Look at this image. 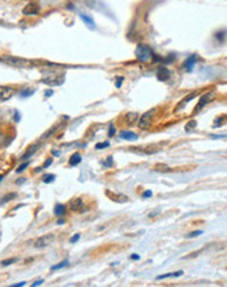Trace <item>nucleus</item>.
<instances>
[{"instance_id": "a211bd4d", "label": "nucleus", "mask_w": 227, "mask_h": 287, "mask_svg": "<svg viewBox=\"0 0 227 287\" xmlns=\"http://www.w3.org/2000/svg\"><path fill=\"white\" fill-rule=\"evenodd\" d=\"M154 171H157V172H162V174H165V172H171L172 171V168L168 167L167 165H163V163H158V165H155L153 167Z\"/></svg>"}, {"instance_id": "37998d69", "label": "nucleus", "mask_w": 227, "mask_h": 287, "mask_svg": "<svg viewBox=\"0 0 227 287\" xmlns=\"http://www.w3.org/2000/svg\"><path fill=\"white\" fill-rule=\"evenodd\" d=\"M26 282H20V283H16V284H12V287H21V286H25Z\"/></svg>"}, {"instance_id": "9d476101", "label": "nucleus", "mask_w": 227, "mask_h": 287, "mask_svg": "<svg viewBox=\"0 0 227 287\" xmlns=\"http://www.w3.org/2000/svg\"><path fill=\"white\" fill-rule=\"evenodd\" d=\"M157 78H158L159 81H167V80L170 78V71H168L166 67H161V68L158 69V72H157Z\"/></svg>"}, {"instance_id": "20e7f679", "label": "nucleus", "mask_w": 227, "mask_h": 287, "mask_svg": "<svg viewBox=\"0 0 227 287\" xmlns=\"http://www.w3.org/2000/svg\"><path fill=\"white\" fill-rule=\"evenodd\" d=\"M131 151L136 154H141V155H151V154H155L161 150V146L159 145H148V146H137V148H131Z\"/></svg>"}, {"instance_id": "aec40b11", "label": "nucleus", "mask_w": 227, "mask_h": 287, "mask_svg": "<svg viewBox=\"0 0 227 287\" xmlns=\"http://www.w3.org/2000/svg\"><path fill=\"white\" fill-rule=\"evenodd\" d=\"M54 213H55V215H57V217L64 215V214H66V206H64V205H61V204H56V205H55Z\"/></svg>"}, {"instance_id": "49530a36", "label": "nucleus", "mask_w": 227, "mask_h": 287, "mask_svg": "<svg viewBox=\"0 0 227 287\" xmlns=\"http://www.w3.org/2000/svg\"><path fill=\"white\" fill-rule=\"evenodd\" d=\"M131 259H132V260H140V256H138V255H134V253H133V255H131Z\"/></svg>"}, {"instance_id": "f257e3e1", "label": "nucleus", "mask_w": 227, "mask_h": 287, "mask_svg": "<svg viewBox=\"0 0 227 287\" xmlns=\"http://www.w3.org/2000/svg\"><path fill=\"white\" fill-rule=\"evenodd\" d=\"M0 60L3 63H5V64H8V66H13V67H17V68H30L33 66L30 60L24 59V57H18V56H3Z\"/></svg>"}, {"instance_id": "473e14b6", "label": "nucleus", "mask_w": 227, "mask_h": 287, "mask_svg": "<svg viewBox=\"0 0 227 287\" xmlns=\"http://www.w3.org/2000/svg\"><path fill=\"white\" fill-rule=\"evenodd\" d=\"M223 122H224V118H221V119H217L216 122H214V125H213V127H214V128H217V127H221V125H222V123H223Z\"/></svg>"}, {"instance_id": "8fccbe9b", "label": "nucleus", "mask_w": 227, "mask_h": 287, "mask_svg": "<svg viewBox=\"0 0 227 287\" xmlns=\"http://www.w3.org/2000/svg\"><path fill=\"white\" fill-rule=\"evenodd\" d=\"M52 154H54V155H59V151H56V150H55V151H52Z\"/></svg>"}, {"instance_id": "a878e982", "label": "nucleus", "mask_w": 227, "mask_h": 287, "mask_svg": "<svg viewBox=\"0 0 227 287\" xmlns=\"http://www.w3.org/2000/svg\"><path fill=\"white\" fill-rule=\"evenodd\" d=\"M68 264H69V262L66 260V261L60 262V264H57V265H54V266H51V271H55V270H57V269H63V267L68 266Z\"/></svg>"}, {"instance_id": "dca6fc26", "label": "nucleus", "mask_w": 227, "mask_h": 287, "mask_svg": "<svg viewBox=\"0 0 227 287\" xmlns=\"http://www.w3.org/2000/svg\"><path fill=\"white\" fill-rule=\"evenodd\" d=\"M80 17H81V20L84 21V24H85V25L88 26L89 29H95V24H94L93 18H91V17H89L88 14L80 13Z\"/></svg>"}, {"instance_id": "f8f14e48", "label": "nucleus", "mask_w": 227, "mask_h": 287, "mask_svg": "<svg viewBox=\"0 0 227 287\" xmlns=\"http://www.w3.org/2000/svg\"><path fill=\"white\" fill-rule=\"evenodd\" d=\"M137 120H138V114H136V112H128V114L124 116L125 124L129 125V127H132Z\"/></svg>"}, {"instance_id": "ea45409f", "label": "nucleus", "mask_w": 227, "mask_h": 287, "mask_svg": "<svg viewBox=\"0 0 227 287\" xmlns=\"http://www.w3.org/2000/svg\"><path fill=\"white\" fill-rule=\"evenodd\" d=\"M42 283H43V279H38V281H35L34 283L31 284V286H33V287H35V286H39V284H42Z\"/></svg>"}, {"instance_id": "09e8293b", "label": "nucleus", "mask_w": 227, "mask_h": 287, "mask_svg": "<svg viewBox=\"0 0 227 287\" xmlns=\"http://www.w3.org/2000/svg\"><path fill=\"white\" fill-rule=\"evenodd\" d=\"M111 162H112V158H111V157H108V159H107V162H106V163H105V165H108V166H110V165H111Z\"/></svg>"}, {"instance_id": "de8ad7c7", "label": "nucleus", "mask_w": 227, "mask_h": 287, "mask_svg": "<svg viewBox=\"0 0 227 287\" xmlns=\"http://www.w3.org/2000/svg\"><path fill=\"white\" fill-rule=\"evenodd\" d=\"M25 180H26L25 178H22V179H18L16 183H17V184H22V183H25Z\"/></svg>"}, {"instance_id": "7ed1b4c3", "label": "nucleus", "mask_w": 227, "mask_h": 287, "mask_svg": "<svg viewBox=\"0 0 227 287\" xmlns=\"http://www.w3.org/2000/svg\"><path fill=\"white\" fill-rule=\"evenodd\" d=\"M154 116H155V110H154V108L149 110L148 112H145L138 120V128L142 129V131H144V129H149Z\"/></svg>"}, {"instance_id": "c756f323", "label": "nucleus", "mask_w": 227, "mask_h": 287, "mask_svg": "<svg viewBox=\"0 0 227 287\" xmlns=\"http://www.w3.org/2000/svg\"><path fill=\"white\" fill-rule=\"evenodd\" d=\"M202 251H197V252H193V253H191V255H188V256H185L184 257V260H189V259H195V257H197L201 253Z\"/></svg>"}, {"instance_id": "72a5a7b5", "label": "nucleus", "mask_w": 227, "mask_h": 287, "mask_svg": "<svg viewBox=\"0 0 227 287\" xmlns=\"http://www.w3.org/2000/svg\"><path fill=\"white\" fill-rule=\"evenodd\" d=\"M113 134H115V127L110 125L108 127V137H113Z\"/></svg>"}, {"instance_id": "1a4fd4ad", "label": "nucleus", "mask_w": 227, "mask_h": 287, "mask_svg": "<svg viewBox=\"0 0 227 287\" xmlns=\"http://www.w3.org/2000/svg\"><path fill=\"white\" fill-rule=\"evenodd\" d=\"M22 13L25 14V16H34V14H38L39 13V7L35 3H29L28 5L22 9Z\"/></svg>"}, {"instance_id": "58836bf2", "label": "nucleus", "mask_w": 227, "mask_h": 287, "mask_svg": "<svg viewBox=\"0 0 227 287\" xmlns=\"http://www.w3.org/2000/svg\"><path fill=\"white\" fill-rule=\"evenodd\" d=\"M78 239H80V234H76V235H73V236H72L69 242H71V243H76L77 240H78Z\"/></svg>"}, {"instance_id": "f3484780", "label": "nucleus", "mask_w": 227, "mask_h": 287, "mask_svg": "<svg viewBox=\"0 0 227 287\" xmlns=\"http://www.w3.org/2000/svg\"><path fill=\"white\" fill-rule=\"evenodd\" d=\"M196 95H197V93H196V91H195V93H192V94H191V95H188V97H185V98H184V99H183V101H180V102H179V106H178V107L175 108V111H180V110H182V108H183V107H184V106H185V103L191 102V101H192L193 98L196 97Z\"/></svg>"}, {"instance_id": "393cba45", "label": "nucleus", "mask_w": 227, "mask_h": 287, "mask_svg": "<svg viewBox=\"0 0 227 287\" xmlns=\"http://www.w3.org/2000/svg\"><path fill=\"white\" fill-rule=\"evenodd\" d=\"M34 89H24L20 93V95L22 98H28V97H30V95H33V93H34Z\"/></svg>"}, {"instance_id": "c9c22d12", "label": "nucleus", "mask_w": 227, "mask_h": 287, "mask_svg": "<svg viewBox=\"0 0 227 287\" xmlns=\"http://www.w3.org/2000/svg\"><path fill=\"white\" fill-rule=\"evenodd\" d=\"M50 165H52V158H47V159H46V162L43 163L42 168H47Z\"/></svg>"}, {"instance_id": "3c124183", "label": "nucleus", "mask_w": 227, "mask_h": 287, "mask_svg": "<svg viewBox=\"0 0 227 287\" xmlns=\"http://www.w3.org/2000/svg\"><path fill=\"white\" fill-rule=\"evenodd\" d=\"M1 180H3V176H0V182H1Z\"/></svg>"}, {"instance_id": "6e6552de", "label": "nucleus", "mask_w": 227, "mask_h": 287, "mask_svg": "<svg viewBox=\"0 0 227 287\" xmlns=\"http://www.w3.org/2000/svg\"><path fill=\"white\" fill-rule=\"evenodd\" d=\"M106 196L108 197L110 200H112L113 202H119V204H123V202H128L129 199H128L125 194H120V193H115V192H111V190H106Z\"/></svg>"}, {"instance_id": "4be33fe9", "label": "nucleus", "mask_w": 227, "mask_h": 287, "mask_svg": "<svg viewBox=\"0 0 227 287\" xmlns=\"http://www.w3.org/2000/svg\"><path fill=\"white\" fill-rule=\"evenodd\" d=\"M80 162H81V155H80L78 153L73 154V155L71 157V159H69V165L71 166H77Z\"/></svg>"}, {"instance_id": "0eeeda50", "label": "nucleus", "mask_w": 227, "mask_h": 287, "mask_svg": "<svg viewBox=\"0 0 227 287\" xmlns=\"http://www.w3.org/2000/svg\"><path fill=\"white\" fill-rule=\"evenodd\" d=\"M54 234H47V235H43V236H41L39 239H37L35 240V243H34V247L35 248H45V247H47L50 243L54 240Z\"/></svg>"}, {"instance_id": "e433bc0d", "label": "nucleus", "mask_w": 227, "mask_h": 287, "mask_svg": "<svg viewBox=\"0 0 227 287\" xmlns=\"http://www.w3.org/2000/svg\"><path fill=\"white\" fill-rule=\"evenodd\" d=\"M123 81H124V77H116V88L119 89L120 86H122Z\"/></svg>"}, {"instance_id": "4468645a", "label": "nucleus", "mask_w": 227, "mask_h": 287, "mask_svg": "<svg viewBox=\"0 0 227 287\" xmlns=\"http://www.w3.org/2000/svg\"><path fill=\"white\" fill-rule=\"evenodd\" d=\"M119 137L123 140H127V141H136V140L138 138V136H137L136 133L129 132V131H122L119 133Z\"/></svg>"}, {"instance_id": "7c9ffc66", "label": "nucleus", "mask_w": 227, "mask_h": 287, "mask_svg": "<svg viewBox=\"0 0 227 287\" xmlns=\"http://www.w3.org/2000/svg\"><path fill=\"white\" fill-rule=\"evenodd\" d=\"M13 262H16V259L4 260V261H1V266H7V265H11V264H13Z\"/></svg>"}, {"instance_id": "6ab92c4d", "label": "nucleus", "mask_w": 227, "mask_h": 287, "mask_svg": "<svg viewBox=\"0 0 227 287\" xmlns=\"http://www.w3.org/2000/svg\"><path fill=\"white\" fill-rule=\"evenodd\" d=\"M38 148H39L38 145H33L31 148H29V149H28V151H26V153L24 154L22 157H21V159H22V161H25V159H29L30 157H33V154H34L35 151L38 150Z\"/></svg>"}, {"instance_id": "2eb2a0df", "label": "nucleus", "mask_w": 227, "mask_h": 287, "mask_svg": "<svg viewBox=\"0 0 227 287\" xmlns=\"http://www.w3.org/2000/svg\"><path fill=\"white\" fill-rule=\"evenodd\" d=\"M69 208H71V210H73V211H78L80 209L82 208V199H80V197L73 199L71 202H69Z\"/></svg>"}, {"instance_id": "423d86ee", "label": "nucleus", "mask_w": 227, "mask_h": 287, "mask_svg": "<svg viewBox=\"0 0 227 287\" xmlns=\"http://www.w3.org/2000/svg\"><path fill=\"white\" fill-rule=\"evenodd\" d=\"M214 98V93L213 91H210V93H206V94H204L201 98H200V101H199V103H197V106L195 107V112H199V111H201L202 108L205 107V106L207 105V103L210 102V101L213 99Z\"/></svg>"}, {"instance_id": "f704fd0d", "label": "nucleus", "mask_w": 227, "mask_h": 287, "mask_svg": "<svg viewBox=\"0 0 227 287\" xmlns=\"http://www.w3.org/2000/svg\"><path fill=\"white\" fill-rule=\"evenodd\" d=\"M29 165H30V162H25V163H22V165H21L20 167L17 168V172H21V171H24V170H25L26 167H28Z\"/></svg>"}, {"instance_id": "5701e85b", "label": "nucleus", "mask_w": 227, "mask_h": 287, "mask_svg": "<svg viewBox=\"0 0 227 287\" xmlns=\"http://www.w3.org/2000/svg\"><path fill=\"white\" fill-rule=\"evenodd\" d=\"M55 180V175L54 174H46V175H43L42 178V182L46 183V184H48V183H52Z\"/></svg>"}, {"instance_id": "cd10ccee", "label": "nucleus", "mask_w": 227, "mask_h": 287, "mask_svg": "<svg viewBox=\"0 0 227 287\" xmlns=\"http://www.w3.org/2000/svg\"><path fill=\"white\" fill-rule=\"evenodd\" d=\"M16 196H17V193H9V194H7V196L4 197L3 200H1V204H5V202L9 201V200H13Z\"/></svg>"}, {"instance_id": "4c0bfd02", "label": "nucleus", "mask_w": 227, "mask_h": 287, "mask_svg": "<svg viewBox=\"0 0 227 287\" xmlns=\"http://www.w3.org/2000/svg\"><path fill=\"white\" fill-rule=\"evenodd\" d=\"M153 196V192L151 190H146V192H144V194H142V197L144 199H149V197Z\"/></svg>"}, {"instance_id": "c85d7f7f", "label": "nucleus", "mask_w": 227, "mask_h": 287, "mask_svg": "<svg viewBox=\"0 0 227 287\" xmlns=\"http://www.w3.org/2000/svg\"><path fill=\"white\" fill-rule=\"evenodd\" d=\"M204 234V231L202 230H199V231H192V232H189L188 234V238H195V236H200V235H202Z\"/></svg>"}, {"instance_id": "9b49d317", "label": "nucleus", "mask_w": 227, "mask_h": 287, "mask_svg": "<svg viewBox=\"0 0 227 287\" xmlns=\"http://www.w3.org/2000/svg\"><path fill=\"white\" fill-rule=\"evenodd\" d=\"M13 93L14 90L12 88H3L0 90V101H8L13 97Z\"/></svg>"}, {"instance_id": "bb28decb", "label": "nucleus", "mask_w": 227, "mask_h": 287, "mask_svg": "<svg viewBox=\"0 0 227 287\" xmlns=\"http://www.w3.org/2000/svg\"><path fill=\"white\" fill-rule=\"evenodd\" d=\"M107 146H110V142H108V141H105V142H98V144L95 145V149H97V150H99V149L107 148Z\"/></svg>"}, {"instance_id": "39448f33", "label": "nucleus", "mask_w": 227, "mask_h": 287, "mask_svg": "<svg viewBox=\"0 0 227 287\" xmlns=\"http://www.w3.org/2000/svg\"><path fill=\"white\" fill-rule=\"evenodd\" d=\"M64 81H66L64 76H50V77H43L41 80V82L47 86H59V85H63Z\"/></svg>"}, {"instance_id": "a18cd8bd", "label": "nucleus", "mask_w": 227, "mask_h": 287, "mask_svg": "<svg viewBox=\"0 0 227 287\" xmlns=\"http://www.w3.org/2000/svg\"><path fill=\"white\" fill-rule=\"evenodd\" d=\"M45 94H46V97L48 98V97H51L52 94H54V91H52V90H46V93H45Z\"/></svg>"}, {"instance_id": "a19ab883", "label": "nucleus", "mask_w": 227, "mask_h": 287, "mask_svg": "<svg viewBox=\"0 0 227 287\" xmlns=\"http://www.w3.org/2000/svg\"><path fill=\"white\" fill-rule=\"evenodd\" d=\"M14 122H20V114H18V111H16L14 112Z\"/></svg>"}, {"instance_id": "c03bdc74", "label": "nucleus", "mask_w": 227, "mask_h": 287, "mask_svg": "<svg viewBox=\"0 0 227 287\" xmlns=\"http://www.w3.org/2000/svg\"><path fill=\"white\" fill-rule=\"evenodd\" d=\"M159 214V211H151L150 214H149V218H153V217H157Z\"/></svg>"}, {"instance_id": "412c9836", "label": "nucleus", "mask_w": 227, "mask_h": 287, "mask_svg": "<svg viewBox=\"0 0 227 287\" xmlns=\"http://www.w3.org/2000/svg\"><path fill=\"white\" fill-rule=\"evenodd\" d=\"M183 276V270H179V271H175V273H167V274H163V276H158L157 279L161 281V279H165V278H170V277H180Z\"/></svg>"}, {"instance_id": "ddd939ff", "label": "nucleus", "mask_w": 227, "mask_h": 287, "mask_svg": "<svg viewBox=\"0 0 227 287\" xmlns=\"http://www.w3.org/2000/svg\"><path fill=\"white\" fill-rule=\"evenodd\" d=\"M196 63H197V56H196V55H191V56L184 61V68L187 69L188 72H192L193 71V67H195V64H196Z\"/></svg>"}, {"instance_id": "f03ea898", "label": "nucleus", "mask_w": 227, "mask_h": 287, "mask_svg": "<svg viewBox=\"0 0 227 287\" xmlns=\"http://www.w3.org/2000/svg\"><path fill=\"white\" fill-rule=\"evenodd\" d=\"M134 54H136V57L140 60V61L145 63V61H149V60L151 59V57L154 56L153 55V51L150 50V47L146 45H138L136 47V51H134Z\"/></svg>"}, {"instance_id": "b1692460", "label": "nucleus", "mask_w": 227, "mask_h": 287, "mask_svg": "<svg viewBox=\"0 0 227 287\" xmlns=\"http://www.w3.org/2000/svg\"><path fill=\"white\" fill-rule=\"evenodd\" d=\"M197 127V122L196 120H191V122L187 123V125H185V131L187 132H192L193 129Z\"/></svg>"}, {"instance_id": "2f4dec72", "label": "nucleus", "mask_w": 227, "mask_h": 287, "mask_svg": "<svg viewBox=\"0 0 227 287\" xmlns=\"http://www.w3.org/2000/svg\"><path fill=\"white\" fill-rule=\"evenodd\" d=\"M224 35H226V31L222 30V31H219V33H217V34H216V38H217L218 41H221V42H222V41H223V38H224Z\"/></svg>"}, {"instance_id": "79ce46f5", "label": "nucleus", "mask_w": 227, "mask_h": 287, "mask_svg": "<svg viewBox=\"0 0 227 287\" xmlns=\"http://www.w3.org/2000/svg\"><path fill=\"white\" fill-rule=\"evenodd\" d=\"M211 138H224V137H227L226 134H221V136H217V134H211Z\"/></svg>"}]
</instances>
